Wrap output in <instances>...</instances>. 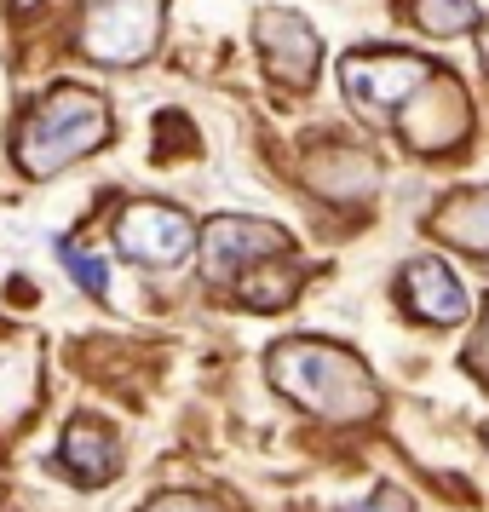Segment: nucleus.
Instances as JSON below:
<instances>
[{
  "label": "nucleus",
  "mask_w": 489,
  "mask_h": 512,
  "mask_svg": "<svg viewBox=\"0 0 489 512\" xmlns=\"http://www.w3.org/2000/svg\"><path fill=\"white\" fill-rule=\"evenodd\" d=\"M116 248L144 271H173L196 248V225L173 202H127L116 219Z\"/></svg>",
  "instance_id": "obj_7"
},
{
  "label": "nucleus",
  "mask_w": 489,
  "mask_h": 512,
  "mask_svg": "<svg viewBox=\"0 0 489 512\" xmlns=\"http://www.w3.org/2000/svg\"><path fill=\"white\" fill-rule=\"evenodd\" d=\"M432 231H438L443 242H455L461 254L489 259V185L443 196L438 208H432Z\"/></svg>",
  "instance_id": "obj_11"
},
{
  "label": "nucleus",
  "mask_w": 489,
  "mask_h": 512,
  "mask_svg": "<svg viewBox=\"0 0 489 512\" xmlns=\"http://www.w3.org/2000/svg\"><path fill=\"white\" fill-rule=\"evenodd\" d=\"M12 6H18V12H35V6H41V0H12Z\"/></svg>",
  "instance_id": "obj_20"
},
{
  "label": "nucleus",
  "mask_w": 489,
  "mask_h": 512,
  "mask_svg": "<svg viewBox=\"0 0 489 512\" xmlns=\"http://www.w3.org/2000/svg\"><path fill=\"white\" fill-rule=\"evenodd\" d=\"M52 254H58V265H64V271L75 277V288H87V294H98V300L110 294V265H104L98 254H87L81 242H70V236H64Z\"/></svg>",
  "instance_id": "obj_15"
},
{
  "label": "nucleus",
  "mask_w": 489,
  "mask_h": 512,
  "mask_svg": "<svg viewBox=\"0 0 489 512\" xmlns=\"http://www.w3.org/2000/svg\"><path fill=\"white\" fill-rule=\"evenodd\" d=\"M144 512H225L219 501H208V495H185V489H167V495H156Z\"/></svg>",
  "instance_id": "obj_17"
},
{
  "label": "nucleus",
  "mask_w": 489,
  "mask_h": 512,
  "mask_svg": "<svg viewBox=\"0 0 489 512\" xmlns=\"http://www.w3.org/2000/svg\"><path fill=\"white\" fill-rule=\"evenodd\" d=\"M346 512H415V501H409L397 484H380L369 501H357V507H346Z\"/></svg>",
  "instance_id": "obj_18"
},
{
  "label": "nucleus",
  "mask_w": 489,
  "mask_h": 512,
  "mask_svg": "<svg viewBox=\"0 0 489 512\" xmlns=\"http://www.w3.org/2000/svg\"><path fill=\"white\" fill-rule=\"evenodd\" d=\"M466 369H472V374L489 386V300H484V317H478V328H472V340H466Z\"/></svg>",
  "instance_id": "obj_16"
},
{
  "label": "nucleus",
  "mask_w": 489,
  "mask_h": 512,
  "mask_svg": "<svg viewBox=\"0 0 489 512\" xmlns=\"http://www.w3.org/2000/svg\"><path fill=\"white\" fill-rule=\"evenodd\" d=\"M478 58H484V70H489V18H478Z\"/></svg>",
  "instance_id": "obj_19"
},
{
  "label": "nucleus",
  "mask_w": 489,
  "mask_h": 512,
  "mask_svg": "<svg viewBox=\"0 0 489 512\" xmlns=\"http://www.w3.org/2000/svg\"><path fill=\"white\" fill-rule=\"evenodd\" d=\"M271 386H277L288 403H300L305 415L334 420V426H357V420L380 415V386L374 374L363 369V357L334 340H311V334H294V340H277L271 346Z\"/></svg>",
  "instance_id": "obj_1"
},
{
  "label": "nucleus",
  "mask_w": 489,
  "mask_h": 512,
  "mask_svg": "<svg viewBox=\"0 0 489 512\" xmlns=\"http://www.w3.org/2000/svg\"><path fill=\"white\" fill-rule=\"evenodd\" d=\"M110 139V104L93 93V87H75V81H58L18 116V133H12V162L24 167L29 179H52L75 167L81 156H93L98 144Z\"/></svg>",
  "instance_id": "obj_2"
},
{
  "label": "nucleus",
  "mask_w": 489,
  "mask_h": 512,
  "mask_svg": "<svg viewBox=\"0 0 489 512\" xmlns=\"http://www.w3.org/2000/svg\"><path fill=\"white\" fill-rule=\"evenodd\" d=\"M196 254H202V277H208L213 288H225V282H236L248 265H259V259L288 254V236H282V225L254 219V213H219V219L202 225Z\"/></svg>",
  "instance_id": "obj_5"
},
{
  "label": "nucleus",
  "mask_w": 489,
  "mask_h": 512,
  "mask_svg": "<svg viewBox=\"0 0 489 512\" xmlns=\"http://www.w3.org/2000/svg\"><path fill=\"white\" fill-rule=\"evenodd\" d=\"M254 41H259V58L277 87L288 93H311L317 87V70H323V35L305 24L300 12L288 6H265L254 18Z\"/></svg>",
  "instance_id": "obj_8"
},
{
  "label": "nucleus",
  "mask_w": 489,
  "mask_h": 512,
  "mask_svg": "<svg viewBox=\"0 0 489 512\" xmlns=\"http://www.w3.org/2000/svg\"><path fill=\"white\" fill-rule=\"evenodd\" d=\"M231 288L248 311H282V305H294V294L305 288V271L288 254H271V259H259V265H248Z\"/></svg>",
  "instance_id": "obj_12"
},
{
  "label": "nucleus",
  "mask_w": 489,
  "mask_h": 512,
  "mask_svg": "<svg viewBox=\"0 0 489 512\" xmlns=\"http://www.w3.org/2000/svg\"><path fill=\"white\" fill-rule=\"evenodd\" d=\"M162 18H167V0H81L75 47L93 64L127 70V64H144L156 52Z\"/></svg>",
  "instance_id": "obj_4"
},
{
  "label": "nucleus",
  "mask_w": 489,
  "mask_h": 512,
  "mask_svg": "<svg viewBox=\"0 0 489 512\" xmlns=\"http://www.w3.org/2000/svg\"><path fill=\"white\" fill-rule=\"evenodd\" d=\"M58 466L70 472L75 484H87V489H98V484H110L121 472V443H116V432L104 426V420H70V432H64V443H58Z\"/></svg>",
  "instance_id": "obj_10"
},
{
  "label": "nucleus",
  "mask_w": 489,
  "mask_h": 512,
  "mask_svg": "<svg viewBox=\"0 0 489 512\" xmlns=\"http://www.w3.org/2000/svg\"><path fill=\"white\" fill-rule=\"evenodd\" d=\"M438 70L426 52H403V47H369V52H346L340 58V87H346L351 110L374 127H392L397 110L426 87V75Z\"/></svg>",
  "instance_id": "obj_3"
},
{
  "label": "nucleus",
  "mask_w": 489,
  "mask_h": 512,
  "mask_svg": "<svg viewBox=\"0 0 489 512\" xmlns=\"http://www.w3.org/2000/svg\"><path fill=\"white\" fill-rule=\"evenodd\" d=\"M403 305L415 311L420 323L455 328V323H466L472 294H466V282L455 277L438 254H415L409 265H403Z\"/></svg>",
  "instance_id": "obj_9"
},
{
  "label": "nucleus",
  "mask_w": 489,
  "mask_h": 512,
  "mask_svg": "<svg viewBox=\"0 0 489 512\" xmlns=\"http://www.w3.org/2000/svg\"><path fill=\"white\" fill-rule=\"evenodd\" d=\"M311 179H317V190H328V196H369L374 190V162L363 156V150L334 144V150H323V156L311 162Z\"/></svg>",
  "instance_id": "obj_13"
},
{
  "label": "nucleus",
  "mask_w": 489,
  "mask_h": 512,
  "mask_svg": "<svg viewBox=\"0 0 489 512\" xmlns=\"http://www.w3.org/2000/svg\"><path fill=\"white\" fill-rule=\"evenodd\" d=\"M409 18H415V29H426V35H438V41H449V35H466V29H478V0H409Z\"/></svg>",
  "instance_id": "obj_14"
},
{
  "label": "nucleus",
  "mask_w": 489,
  "mask_h": 512,
  "mask_svg": "<svg viewBox=\"0 0 489 512\" xmlns=\"http://www.w3.org/2000/svg\"><path fill=\"white\" fill-rule=\"evenodd\" d=\"M392 127L403 133V144H409V150H426V156L455 150V144L472 133V104H466V87L455 81V75L432 70V75H426V87H420V93L397 110Z\"/></svg>",
  "instance_id": "obj_6"
}]
</instances>
